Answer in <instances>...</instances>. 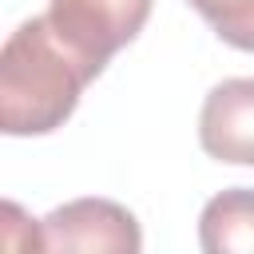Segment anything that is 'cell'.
<instances>
[{
	"instance_id": "cell-1",
	"label": "cell",
	"mask_w": 254,
	"mask_h": 254,
	"mask_svg": "<svg viewBox=\"0 0 254 254\" xmlns=\"http://www.w3.org/2000/svg\"><path fill=\"white\" fill-rule=\"evenodd\" d=\"M95 71L52 28L48 16L24 20L0 52V127L4 135H52L64 127Z\"/></svg>"
},
{
	"instance_id": "cell-2",
	"label": "cell",
	"mask_w": 254,
	"mask_h": 254,
	"mask_svg": "<svg viewBox=\"0 0 254 254\" xmlns=\"http://www.w3.org/2000/svg\"><path fill=\"white\" fill-rule=\"evenodd\" d=\"M151 4L155 0H52L44 16L99 75L107 60L143 32Z\"/></svg>"
},
{
	"instance_id": "cell-3",
	"label": "cell",
	"mask_w": 254,
	"mask_h": 254,
	"mask_svg": "<svg viewBox=\"0 0 254 254\" xmlns=\"http://www.w3.org/2000/svg\"><path fill=\"white\" fill-rule=\"evenodd\" d=\"M40 234H44V250L139 254L143 246L135 214L111 198H71L40 222Z\"/></svg>"
},
{
	"instance_id": "cell-4",
	"label": "cell",
	"mask_w": 254,
	"mask_h": 254,
	"mask_svg": "<svg viewBox=\"0 0 254 254\" xmlns=\"http://www.w3.org/2000/svg\"><path fill=\"white\" fill-rule=\"evenodd\" d=\"M198 143L210 159L254 167V79H222L198 111Z\"/></svg>"
},
{
	"instance_id": "cell-5",
	"label": "cell",
	"mask_w": 254,
	"mask_h": 254,
	"mask_svg": "<svg viewBox=\"0 0 254 254\" xmlns=\"http://www.w3.org/2000/svg\"><path fill=\"white\" fill-rule=\"evenodd\" d=\"M198 246L206 254H254V190L230 187L198 214Z\"/></svg>"
},
{
	"instance_id": "cell-6",
	"label": "cell",
	"mask_w": 254,
	"mask_h": 254,
	"mask_svg": "<svg viewBox=\"0 0 254 254\" xmlns=\"http://www.w3.org/2000/svg\"><path fill=\"white\" fill-rule=\"evenodd\" d=\"M218 40L238 52H254V0H187Z\"/></svg>"
}]
</instances>
